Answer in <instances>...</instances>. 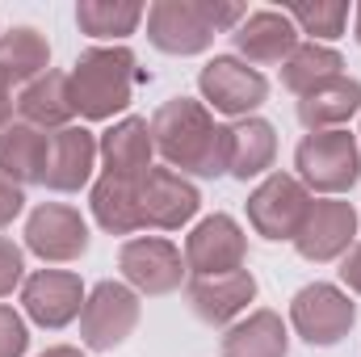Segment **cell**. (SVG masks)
Listing matches in <instances>:
<instances>
[{
  "instance_id": "4",
  "label": "cell",
  "mask_w": 361,
  "mask_h": 357,
  "mask_svg": "<svg viewBox=\"0 0 361 357\" xmlns=\"http://www.w3.org/2000/svg\"><path fill=\"white\" fill-rule=\"evenodd\" d=\"M294 177L315 198H341L361 181V143L349 131H311L294 147Z\"/></svg>"
},
{
  "instance_id": "25",
  "label": "cell",
  "mask_w": 361,
  "mask_h": 357,
  "mask_svg": "<svg viewBox=\"0 0 361 357\" xmlns=\"http://www.w3.org/2000/svg\"><path fill=\"white\" fill-rule=\"evenodd\" d=\"M89 210L101 231L109 236H135L143 231V214H139V185L135 181H114L97 177L89 189Z\"/></svg>"
},
{
  "instance_id": "16",
  "label": "cell",
  "mask_w": 361,
  "mask_h": 357,
  "mask_svg": "<svg viewBox=\"0 0 361 357\" xmlns=\"http://www.w3.org/2000/svg\"><path fill=\"white\" fill-rule=\"evenodd\" d=\"M302 42V34L294 30V21L286 17V8H252L235 30H231V47L235 59H244L248 68H281L294 47Z\"/></svg>"
},
{
  "instance_id": "33",
  "label": "cell",
  "mask_w": 361,
  "mask_h": 357,
  "mask_svg": "<svg viewBox=\"0 0 361 357\" xmlns=\"http://www.w3.org/2000/svg\"><path fill=\"white\" fill-rule=\"evenodd\" d=\"M13 114H17V97H13V85H8L4 72H0V131L13 126Z\"/></svg>"
},
{
  "instance_id": "3",
  "label": "cell",
  "mask_w": 361,
  "mask_h": 357,
  "mask_svg": "<svg viewBox=\"0 0 361 357\" xmlns=\"http://www.w3.org/2000/svg\"><path fill=\"white\" fill-rule=\"evenodd\" d=\"M139 59L130 47H89L72 63V101L85 122H118V114L130 109V97L139 85Z\"/></svg>"
},
{
  "instance_id": "32",
  "label": "cell",
  "mask_w": 361,
  "mask_h": 357,
  "mask_svg": "<svg viewBox=\"0 0 361 357\" xmlns=\"http://www.w3.org/2000/svg\"><path fill=\"white\" fill-rule=\"evenodd\" d=\"M336 273H341V286H345V290L361 294V240L341 257V269H336Z\"/></svg>"
},
{
  "instance_id": "34",
  "label": "cell",
  "mask_w": 361,
  "mask_h": 357,
  "mask_svg": "<svg viewBox=\"0 0 361 357\" xmlns=\"http://www.w3.org/2000/svg\"><path fill=\"white\" fill-rule=\"evenodd\" d=\"M38 357H89V353L76 349V345H51V349H42Z\"/></svg>"
},
{
  "instance_id": "23",
  "label": "cell",
  "mask_w": 361,
  "mask_h": 357,
  "mask_svg": "<svg viewBox=\"0 0 361 357\" xmlns=\"http://www.w3.org/2000/svg\"><path fill=\"white\" fill-rule=\"evenodd\" d=\"M0 72L17 92L25 85H34L38 76H47L51 72V42H47V34H38L34 25H8L0 34Z\"/></svg>"
},
{
  "instance_id": "24",
  "label": "cell",
  "mask_w": 361,
  "mask_h": 357,
  "mask_svg": "<svg viewBox=\"0 0 361 357\" xmlns=\"http://www.w3.org/2000/svg\"><path fill=\"white\" fill-rule=\"evenodd\" d=\"M47 143L51 135L30 126V122H13L0 131V173L30 189V185H42V169H47Z\"/></svg>"
},
{
  "instance_id": "15",
  "label": "cell",
  "mask_w": 361,
  "mask_h": 357,
  "mask_svg": "<svg viewBox=\"0 0 361 357\" xmlns=\"http://www.w3.org/2000/svg\"><path fill=\"white\" fill-rule=\"evenodd\" d=\"M97 160H101V177L114 181H139L156 169V143H152V122L139 114H126L118 122H109L97 135Z\"/></svg>"
},
{
  "instance_id": "21",
  "label": "cell",
  "mask_w": 361,
  "mask_h": 357,
  "mask_svg": "<svg viewBox=\"0 0 361 357\" xmlns=\"http://www.w3.org/2000/svg\"><path fill=\"white\" fill-rule=\"evenodd\" d=\"M286 353H290V328L269 307L248 311L244 320L223 328V341H219V357H286Z\"/></svg>"
},
{
  "instance_id": "17",
  "label": "cell",
  "mask_w": 361,
  "mask_h": 357,
  "mask_svg": "<svg viewBox=\"0 0 361 357\" xmlns=\"http://www.w3.org/2000/svg\"><path fill=\"white\" fill-rule=\"evenodd\" d=\"M189 311L210 328H231L248 315V303H257V277L252 269L219 273V277H185Z\"/></svg>"
},
{
  "instance_id": "13",
  "label": "cell",
  "mask_w": 361,
  "mask_h": 357,
  "mask_svg": "<svg viewBox=\"0 0 361 357\" xmlns=\"http://www.w3.org/2000/svg\"><path fill=\"white\" fill-rule=\"evenodd\" d=\"M85 298H89V290H85L80 273H72V269H34L21 282V311H25V320H34L47 332H59L72 320H80Z\"/></svg>"
},
{
  "instance_id": "36",
  "label": "cell",
  "mask_w": 361,
  "mask_h": 357,
  "mask_svg": "<svg viewBox=\"0 0 361 357\" xmlns=\"http://www.w3.org/2000/svg\"><path fill=\"white\" fill-rule=\"evenodd\" d=\"M357 143H361V135H357Z\"/></svg>"
},
{
  "instance_id": "30",
  "label": "cell",
  "mask_w": 361,
  "mask_h": 357,
  "mask_svg": "<svg viewBox=\"0 0 361 357\" xmlns=\"http://www.w3.org/2000/svg\"><path fill=\"white\" fill-rule=\"evenodd\" d=\"M21 282H25V248L13 244L8 236H0V298L21 290Z\"/></svg>"
},
{
  "instance_id": "31",
  "label": "cell",
  "mask_w": 361,
  "mask_h": 357,
  "mask_svg": "<svg viewBox=\"0 0 361 357\" xmlns=\"http://www.w3.org/2000/svg\"><path fill=\"white\" fill-rule=\"evenodd\" d=\"M21 210H25V189H21V185H13V181L0 173V231H4Z\"/></svg>"
},
{
  "instance_id": "2",
  "label": "cell",
  "mask_w": 361,
  "mask_h": 357,
  "mask_svg": "<svg viewBox=\"0 0 361 357\" xmlns=\"http://www.w3.org/2000/svg\"><path fill=\"white\" fill-rule=\"evenodd\" d=\"M244 17L248 8L235 0H156L147 8V42L164 55H202Z\"/></svg>"
},
{
  "instance_id": "11",
  "label": "cell",
  "mask_w": 361,
  "mask_h": 357,
  "mask_svg": "<svg viewBox=\"0 0 361 357\" xmlns=\"http://www.w3.org/2000/svg\"><path fill=\"white\" fill-rule=\"evenodd\" d=\"M89 219L68 202H38L25 219V253L42 265H72L89 253Z\"/></svg>"
},
{
  "instance_id": "10",
  "label": "cell",
  "mask_w": 361,
  "mask_h": 357,
  "mask_svg": "<svg viewBox=\"0 0 361 357\" xmlns=\"http://www.w3.org/2000/svg\"><path fill=\"white\" fill-rule=\"evenodd\" d=\"M197 92H202L206 109H219L235 122V118H252L269 101V80H265V72L248 68L235 55H214L197 72Z\"/></svg>"
},
{
  "instance_id": "26",
  "label": "cell",
  "mask_w": 361,
  "mask_h": 357,
  "mask_svg": "<svg viewBox=\"0 0 361 357\" xmlns=\"http://www.w3.org/2000/svg\"><path fill=\"white\" fill-rule=\"evenodd\" d=\"M143 17H147V8L139 0H80L76 4L80 34L109 42V47H122V38H130Z\"/></svg>"
},
{
  "instance_id": "27",
  "label": "cell",
  "mask_w": 361,
  "mask_h": 357,
  "mask_svg": "<svg viewBox=\"0 0 361 357\" xmlns=\"http://www.w3.org/2000/svg\"><path fill=\"white\" fill-rule=\"evenodd\" d=\"M332 76H345V55L336 47H324V42H298L294 55L281 63V89H290L294 97L311 92Z\"/></svg>"
},
{
  "instance_id": "6",
  "label": "cell",
  "mask_w": 361,
  "mask_h": 357,
  "mask_svg": "<svg viewBox=\"0 0 361 357\" xmlns=\"http://www.w3.org/2000/svg\"><path fill=\"white\" fill-rule=\"evenodd\" d=\"M143 298L126 282H97L80 311V345L89 353H114L139 328Z\"/></svg>"
},
{
  "instance_id": "14",
  "label": "cell",
  "mask_w": 361,
  "mask_h": 357,
  "mask_svg": "<svg viewBox=\"0 0 361 357\" xmlns=\"http://www.w3.org/2000/svg\"><path fill=\"white\" fill-rule=\"evenodd\" d=\"M202 210V193L189 177H180L173 169L156 164L147 177L139 181V214H143V231H180L197 219Z\"/></svg>"
},
{
  "instance_id": "22",
  "label": "cell",
  "mask_w": 361,
  "mask_h": 357,
  "mask_svg": "<svg viewBox=\"0 0 361 357\" xmlns=\"http://www.w3.org/2000/svg\"><path fill=\"white\" fill-rule=\"evenodd\" d=\"M361 114V80L353 76H332L311 92L298 97V122L311 131H345L349 118Z\"/></svg>"
},
{
  "instance_id": "19",
  "label": "cell",
  "mask_w": 361,
  "mask_h": 357,
  "mask_svg": "<svg viewBox=\"0 0 361 357\" xmlns=\"http://www.w3.org/2000/svg\"><path fill=\"white\" fill-rule=\"evenodd\" d=\"M227 139V177L235 181H257L269 177L273 160H277V131L265 118H235L223 126Z\"/></svg>"
},
{
  "instance_id": "35",
  "label": "cell",
  "mask_w": 361,
  "mask_h": 357,
  "mask_svg": "<svg viewBox=\"0 0 361 357\" xmlns=\"http://www.w3.org/2000/svg\"><path fill=\"white\" fill-rule=\"evenodd\" d=\"M353 38L361 42V4H353Z\"/></svg>"
},
{
  "instance_id": "7",
  "label": "cell",
  "mask_w": 361,
  "mask_h": 357,
  "mask_svg": "<svg viewBox=\"0 0 361 357\" xmlns=\"http://www.w3.org/2000/svg\"><path fill=\"white\" fill-rule=\"evenodd\" d=\"M307 206H311V193L307 185L294 177V173H269V177L257 181V189L248 193L244 210H248V227L261 236V240H273V244H290L307 219Z\"/></svg>"
},
{
  "instance_id": "29",
  "label": "cell",
  "mask_w": 361,
  "mask_h": 357,
  "mask_svg": "<svg viewBox=\"0 0 361 357\" xmlns=\"http://www.w3.org/2000/svg\"><path fill=\"white\" fill-rule=\"evenodd\" d=\"M25 349H30L25 315L13 311L8 303H0V357H25Z\"/></svg>"
},
{
  "instance_id": "9",
  "label": "cell",
  "mask_w": 361,
  "mask_h": 357,
  "mask_svg": "<svg viewBox=\"0 0 361 357\" xmlns=\"http://www.w3.org/2000/svg\"><path fill=\"white\" fill-rule=\"evenodd\" d=\"M180 257L189 277H219V273L248 269V231L240 227V219L214 210L189 227Z\"/></svg>"
},
{
  "instance_id": "8",
  "label": "cell",
  "mask_w": 361,
  "mask_h": 357,
  "mask_svg": "<svg viewBox=\"0 0 361 357\" xmlns=\"http://www.w3.org/2000/svg\"><path fill=\"white\" fill-rule=\"evenodd\" d=\"M118 269H122V282L139 298L173 294V290L185 286V277H189L180 248L173 240H164V236H130V240H122Z\"/></svg>"
},
{
  "instance_id": "5",
  "label": "cell",
  "mask_w": 361,
  "mask_h": 357,
  "mask_svg": "<svg viewBox=\"0 0 361 357\" xmlns=\"http://www.w3.org/2000/svg\"><path fill=\"white\" fill-rule=\"evenodd\" d=\"M353 324H357V303L349 298V290H341L332 282H307L290 298V328L311 349L341 345L353 332Z\"/></svg>"
},
{
  "instance_id": "18",
  "label": "cell",
  "mask_w": 361,
  "mask_h": 357,
  "mask_svg": "<svg viewBox=\"0 0 361 357\" xmlns=\"http://www.w3.org/2000/svg\"><path fill=\"white\" fill-rule=\"evenodd\" d=\"M92 169H97V135L89 126H63L51 131L47 143V169H42V185L51 193H80L92 185Z\"/></svg>"
},
{
  "instance_id": "20",
  "label": "cell",
  "mask_w": 361,
  "mask_h": 357,
  "mask_svg": "<svg viewBox=\"0 0 361 357\" xmlns=\"http://www.w3.org/2000/svg\"><path fill=\"white\" fill-rule=\"evenodd\" d=\"M72 118H76V101H72V80H68V72H47V76H38L34 85H25V89L17 92V122H30V126H38V131H63V126H72Z\"/></svg>"
},
{
  "instance_id": "12",
  "label": "cell",
  "mask_w": 361,
  "mask_h": 357,
  "mask_svg": "<svg viewBox=\"0 0 361 357\" xmlns=\"http://www.w3.org/2000/svg\"><path fill=\"white\" fill-rule=\"evenodd\" d=\"M357 223L361 214L353 210V202L345 198H311L307 219L298 227V236L290 240L294 253L311 265H328L341 261L353 244H357Z\"/></svg>"
},
{
  "instance_id": "1",
  "label": "cell",
  "mask_w": 361,
  "mask_h": 357,
  "mask_svg": "<svg viewBox=\"0 0 361 357\" xmlns=\"http://www.w3.org/2000/svg\"><path fill=\"white\" fill-rule=\"evenodd\" d=\"M152 143L164 169L180 177H227V139L197 97H169L152 118Z\"/></svg>"
},
{
  "instance_id": "28",
  "label": "cell",
  "mask_w": 361,
  "mask_h": 357,
  "mask_svg": "<svg viewBox=\"0 0 361 357\" xmlns=\"http://www.w3.org/2000/svg\"><path fill=\"white\" fill-rule=\"evenodd\" d=\"M349 4L345 0H315V4H290L286 17L294 21L298 34H307V42H324L332 47L336 38H345V25H349Z\"/></svg>"
}]
</instances>
